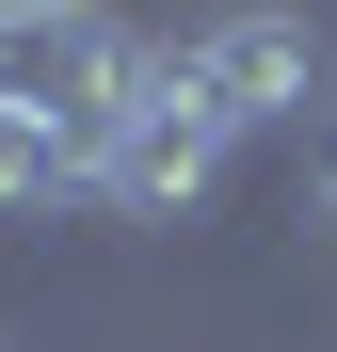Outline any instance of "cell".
<instances>
[{
  "mask_svg": "<svg viewBox=\"0 0 337 352\" xmlns=\"http://www.w3.org/2000/svg\"><path fill=\"white\" fill-rule=\"evenodd\" d=\"M145 80H161V48H129V16H96V0H0V112H48V129H81L112 160Z\"/></svg>",
  "mask_w": 337,
  "mask_h": 352,
  "instance_id": "cell-1",
  "label": "cell"
},
{
  "mask_svg": "<svg viewBox=\"0 0 337 352\" xmlns=\"http://www.w3.org/2000/svg\"><path fill=\"white\" fill-rule=\"evenodd\" d=\"M161 65H177L209 112H225V129H305V112H321V32L289 16V0H241V16H209V32H177V48H161Z\"/></svg>",
  "mask_w": 337,
  "mask_h": 352,
  "instance_id": "cell-2",
  "label": "cell"
},
{
  "mask_svg": "<svg viewBox=\"0 0 337 352\" xmlns=\"http://www.w3.org/2000/svg\"><path fill=\"white\" fill-rule=\"evenodd\" d=\"M225 144H241V129H225V112H209V96L177 80V65H161V80H145V112L112 129L96 192L129 208V224H193V208H209V176H225Z\"/></svg>",
  "mask_w": 337,
  "mask_h": 352,
  "instance_id": "cell-3",
  "label": "cell"
},
{
  "mask_svg": "<svg viewBox=\"0 0 337 352\" xmlns=\"http://www.w3.org/2000/svg\"><path fill=\"white\" fill-rule=\"evenodd\" d=\"M81 192H96V144L48 129V112H0V224H48V208H81Z\"/></svg>",
  "mask_w": 337,
  "mask_h": 352,
  "instance_id": "cell-4",
  "label": "cell"
},
{
  "mask_svg": "<svg viewBox=\"0 0 337 352\" xmlns=\"http://www.w3.org/2000/svg\"><path fill=\"white\" fill-rule=\"evenodd\" d=\"M305 192H321V224H337V96L305 112Z\"/></svg>",
  "mask_w": 337,
  "mask_h": 352,
  "instance_id": "cell-5",
  "label": "cell"
}]
</instances>
